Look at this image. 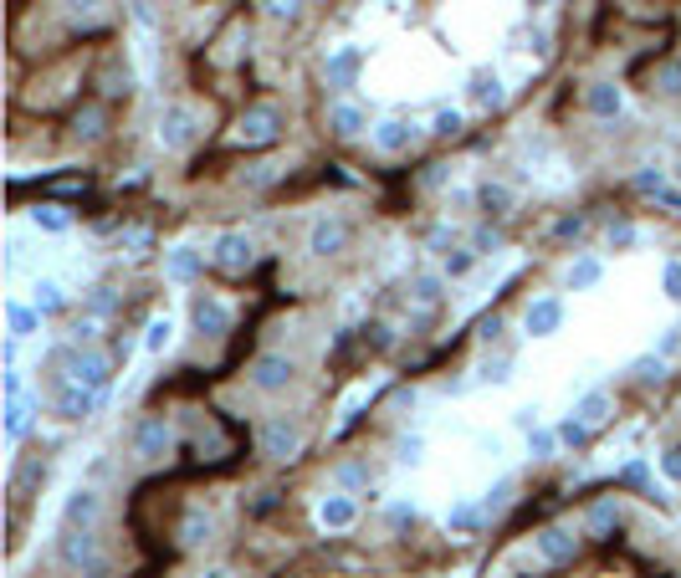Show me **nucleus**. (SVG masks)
<instances>
[{
	"mask_svg": "<svg viewBox=\"0 0 681 578\" xmlns=\"http://www.w3.org/2000/svg\"><path fill=\"white\" fill-rule=\"evenodd\" d=\"M354 522H359L354 492H328V497H318V527H323V532H349Z\"/></svg>",
	"mask_w": 681,
	"mask_h": 578,
	"instance_id": "nucleus-17",
	"label": "nucleus"
},
{
	"mask_svg": "<svg viewBox=\"0 0 681 578\" xmlns=\"http://www.w3.org/2000/svg\"><path fill=\"white\" fill-rule=\"evenodd\" d=\"M461 128H466V113H461V108H441V113L431 118V139H456Z\"/></svg>",
	"mask_w": 681,
	"mask_h": 578,
	"instance_id": "nucleus-37",
	"label": "nucleus"
},
{
	"mask_svg": "<svg viewBox=\"0 0 681 578\" xmlns=\"http://www.w3.org/2000/svg\"><path fill=\"white\" fill-rule=\"evenodd\" d=\"M395 461L400 466H420L425 461V435H405L400 446H395Z\"/></svg>",
	"mask_w": 681,
	"mask_h": 578,
	"instance_id": "nucleus-46",
	"label": "nucleus"
},
{
	"mask_svg": "<svg viewBox=\"0 0 681 578\" xmlns=\"http://www.w3.org/2000/svg\"><path fill=\"white\" fill-rule=\"evenodd\" d=\"M98 399H103V394H93V389H82V384H67V379H62V389H57V420H67V425L88 420V415L98 410Z\"/></svg>",
	"mask_w": 681,
	"mask_h": 578,
	"instance_id": "nucleus-19",
	"label": "nucleus"
},
{
	"mask_svg": "<svg viewBox=\"0 0 681 578\" xmlns=\"http://www.w3.org/2000/svg\"><path fill=\"white\" fill-rule=\"evenodd\" d=\"M333 481H338V486H344V492H349V486L369 481V466H364V461H338V466H333Z\"/></svg>",
	"mask_w": 681,
	"mask_h": 578,
	"instance_id": "nucleus-45",
	"label": "nucleus"
},
{
	"mask_svg": "<svg viewBox=\"0 0 681 578\" xmlns=\"http://www.w3.org/2000/svg\"><path fill=\"white\" fill-rule=\"evenodd\" d=\"M574 415H579L589 430H600V425L615 415V394H610V389H584V394L574 399Z\"/></svg>",
	"mask_w": 681,
	"mask_h": 578,
	"instance_id": "nucleus-22",
	"label": "nucleus"
},
{
	"mask_svg": "<svg viewBox=\"0 0 681 578\" xmlns=\"http://www.w3.org/2000/svg\"><path fill=\"white\" fill-rule=\"evenodd\" d=\"M651 93H661V98H681V57H666V62L651 72Z\"/></svg>",
	"mask_w": 681,
	"mask_h": 578,
	"instance_id": "nucleus-34",
	"label": "nucleus"
},
{
	"mask_svg": "<svg viewBox=\"0 0 681 578\" xmlns=\"http://www.w3.org/2000/svg\"><path fill=\"white\" fill-rule=\"evenodd\" d=\"M57 563L67 573H108V553H103V538H98V527H62L57 532Z\"/></svg>",
	"mask_w": 681,
	"mask_h": 578,
	"instance_id": "nucleus-1",
	"label": "nucleus"
},
{
	"mask_svg": "<svg viewBox=\"0 0 681 578\" xmlns=\"http://www.w3.org/2000/svg\"><path fill=\"white\" fill-rule=\"evenodd\" d=\"M129 451L139 466H159L169 451H175V425H169V415H144L129 435Z\"/></svg>",
	"mask_w": 681,
	"mask_h": 578,
	"instance_id": "nucleus-7",
	"label": "nucleus"
},
{
	"mask_svg": "<svg viewBox=\"0 0 681 578\" xmlns=\"http://www.w3.org/2000/svg\"><path fill=\"white\" fill-rule=\"evenodd\" d=\"M113 307H118L113 287H93V292H88V302H82V313H88V318H98V323H103V318L113 313Z\"/></svg>",
	"mask_w": 681,
	"mask_h": 578,
	"instance_id": "nucleus-40",
	"label": "nucleus"
},
{
	"mask_svg": "<svg viewBox=\"0 0 681 578\" xmlns=\"http://www.w3.org/2000/svg\"><path fill=\"white\" fill-rule=\"evenodd\" d=\"M533 553H538L548 568L574 563V558L584 553V527H574V522H543V527L533 532Z\"/></svg>",
	"mask_w": 681,
	"mask_h": 578,
	"instance_id": "nucleus-5",
	"label": "nucleus"
},
{
	"mask_svg": "<svg viewBox=\"0 0 681 578\" xmlns=\"http://www.w3.org/2000/svg\"><path fill=\"white\" fill-rule=\"evenodd\" d=\"M538 415H543L538 405H523V410H513V430H523V435H533V430H543V425H538Z\"/></svg>",
	"mask_w": 681,
	"mask_h": 578,
	"instance_id": "nucleus-50",
	"label": "nucleus"
},
{
	"mask_svg": "<svg viewBox=\"0 0 681 578\" xmlns=\"http://www.w3.org/2000/svg\"><path fill=\"white\" fill-rule=\"evenodd\" d=\"M159 149L164 154H185L195 139H200V113L190 103H164L159 108Z\"/></svg>",
	"mask_w": 681,
	"mask_h": 578,
	"instance_id": "nucleus-8",
	"label": "nucleus"
},
{
	"mask_svg": "<svg viewBox=\"0 0 681 578\" xmlns=\"http://www.w3.org/2000/svg\"><path fill=\"white\" fill-rule=\"evenodd\" d=\"M169 343H175V323H169L164 313H159V318H149V323H144V353H154V359H159V353H164Z\"/></svg>",
	"mask_w": 681,
	"mask_h": 578,
	"instance_id": "nucleus-36",
	"label": "nucleus"
},
{
	"mask_svg": "<svg viewBox=\"0 0 681 578\" xmlns=\"http://www.w3.org/2000/svg\"><path fill=\"white\" fill-rule=\"evenodd\" d=\"M661 471H666L671 481H681V446H671V451L661 456Z\"/></svg>",
	"mask_w": 681,
	"mask_h": 578,
	"instance_id": "nucleus-56",
	"label": "nucleus"
},
{
	"mask_svg": "<svg viewBox=\"0 0 681 578\" xmlns=\"http://www.w3.org/2000/svg\"><path fill=\"white\" fill-rule=\"evenodd\" d=\"M103 6V0H67V11H77V16H93Z\"/></svg>",
	"mask_w": 681,
	"mask_h": 578,
	"instance_id": "nucleus-59",
	"label": "nucleus"
},
{
	"mask_svg": "<svg viewBox=\"0 0 681 578\" xmlns=\"http://www.w3.org/2000/svg\"><path fill=\"white\" fill-rule=\"evenodd\" d=\"M610 246H615V251L635 246V226H630V220H610Z\"/></svg>",
	"mask_w": 681,
	"mask_h": 578,
	"instance_id": "nucleus-51",
	"label": "nucleus"
},
{
	"mask_svg": "<svg viewBox=\"0 0 681 578\" xmlns=\"http://www.w3.org/2000/svg\"><path fill=\"white\" fill-rule=\"evenodd\" d=\"M513 497H518V476H497L487 492L477 497V507H482V517L492 522V517H502L507 507H513Z\"/></svg>",
	"mask_w": 681,
	"mask_h": 578,
	"instance_id": "nucleus-27",
	"label": "nucleus"
},
{
	"mask_svg": "<svg viewBox=\"0 0 681 578\" xmlns=\"http://www.w3.org/2000/svg\"><path fill=\"white\" fill-rule=\"evenodd\" d=\"M497 333H502V318H487L482 323V343H497Z\"/></svg>",
	"mask_w": 681,
	"mask_h": 578,
	"instance_id": "nucleus-60",
	"label": "nucleus"
},
{
	"mask_svg": "<svg viewBox=\"0 0 681 578\" xmlns=\"http://www.w3.org/2000/svg\"><path fill=\"white\" fill-rule=\"evenodd\" d=\"M180 538H185V548L210 543V517H205V512H190V517H185V527H180Z\"/></svg>",
	"mask_w": 681,
	"mask_h": 578,
	"instance_id": "nucleus-42",
	"label": "nucleus"
},
{
	"mask_svg": "<svg viewBox=\"0 0 681 578\" xmlns=\"http://www.w3.org/2000/svg\"><path fill=\"white\" fill-rule=\"evenodd\" d=\"M369 144H374V154L400 159V154H410L420 144V123H410V118H379L369 128Z\"/></svg>",
	"mask_w": 681,
	"mask_h": 578,
	"instance_id": "nucleus-13",
	"label": "nucleus"
},
{
	"mask_svg": "<svg viewBox=\"0 0 681 578\" xmlns=\"http://www.w3.org/2000/svg\"><path fill=\"white\" fill-rule=\"evenodd\" d=\"M446 527H451V532H477V527H487V517H482V507H477V502H451Z\"/></svg>",
	"mask_w": 681,
	"mask_h": 578,
	"instance_id": "nucleus-35",
	"label": "nucleus"
},
{
	"mask_svg": "<svg viewBox=\"0 0 681 578\" xmlns=\"http://www.w3.org/2000/svg\"><path fill=\"white\" fill-rule=\"evenodd\" d=\"M31 435V399H6V446H21Z\"/></svg>",
	"mask_w": 681,
	"mask_h": 578,
	"instance_id": "nucleus-32",
	"label": "nucleus"
},
{
	"mask_svg": "<svg viewBox=\"0 0 681 578\" xmlns=\"http://www.w3.org/2000/svg\"><path fill=\"white\" fill-rule=\"evenodd\" d=\"M630 374L641 379V384H661L666 379V359H661V353H641V359L630 364Z\"/></svg>",
	"mask_w": 681,
	"mask_h": 578,
	"instance_id": "nucleus-38",
	"label": "nucleus"
},
{
	"mask_svg": "<svg viewBox=\"0 0 681 578\" xmlns=\"http://www.w3.org/2000/svg\"><path fill=\"white\" fill-rule=\"evenodd\" d=\"M584 226H589V220H584V215H564V220H559V226H553V236H564V241L574 236V241H579V236H584Z\"/></svg>",
	"mask_w": 681,
	"mask_h": 578,
	"instance_id": "nucleus-52",
	"label": "nucleus"
},
{
	"mask_svg": "<svg viewBox=\"0 0 681 578\" xmlns=\"http://www.w3.org/2000/svg\"><path fill=\"white\" fill-rule=\"evenodd\" d=\"M661 292L671 302H681V261H666V272H661Z\"/></svg>",
	"mask_w": 681,
	"mask_h": 578,
	"instance_id": "nucleus-49",
	"label": "nucleus"
},
{
	"mask_svg": "<svg viewBox=\"0 0 681 578\" xmlns=\"http://www.w3.org/2000/svg\"><path fill=\"white\" fill-rule=\"evenodd\" d=\"M369 128H374V123H369V113H364L359 103H344V98H338V103L328 108V133H333L338 144L359 139V133H369Z\"/></svg>",
	"mask_w": 681,
	"mask_h": 578,
	"instance_id": "nucleus-18",
	"label": "nucleus"
},
{
	"mask_svg": "<svg viewBox=\"0 0 681 578\" xmlns=\"http://www.w3.org/2000/svg\"><path fill=\"white\" fill-rule=\"evenodd\" d=\"M282 133H287V113H282L277 103H251V108L236 118L231 144H236V149H272Z\"/></svg>",
	"mask_w": 681,
	"mask_h": 578,
	"instance_id": "nucleus-3",
	"label": "nucleus"
},
{
	"mask_svg": "<svg viewBox=\"0 0 681 578\" xmlns=\"http://www.w3.org/2000/svg\"><path fill=\"white\" fill-rule=\"evenodd\" d=\"M446 287H451V282H446L441 272H415V277H410V302H415V307H425V313H431V307H441Z\"/></svg>",
	"mask_w": 681,
	"mask_h": 578,
	"instance_id": "nucleus-28",
	"label": "nucleus"
},
{
	"mask_svg": "<svg viewBox=\"0 0 681 578\" xmlns=\"http://www.w3.org/2000/svg\"><path fill=\"white\" fill-rule=\"evenodd\" d=\"M492 246H497V231H492V220H482V231L472 236V251H477V256H487Z\"/></svg>",
	"mask_w": 681,
	"mask_h": 578,
	"instance_id": "nucleus-53",
	"label": "nucleus"
},
{
	"mask_svg": "<svg viewBox=\"0 0 681 578\" xmlns=\"http://www.w3.org/2000/svg\"><path fill=\"white\" fill-rule=\"evenodd\" d=\"M31 302L41 307V318H57V313H67V287L57 277H36L31 282Z\"/></svg>",
	"mask_w": 681,
	"mask_h": 578,
	"instance_id": "nucleus-30",
	"label": "nucleus"
},
{
	"mask_svg": "<svg viewBox=\"0 0 681 578\" xmlns=\"http://www.w3.org/2000/svg\"><path fill=\"white\" fill-rule=\"evenodd\" d=\"M349 241H354V226L338 210H328V215H318L313 226H308V256H318V261H333V256H344L349 251Z\"/></svg>",
	"mask_w": 681,
	"mask_h": 578,
	"instance_id": "nucleus-9",
	"label": "nucleus"
},
{
	"mask_svg": "<svg viewBox=\"0 0 681 578\" xmlns=\"http://www.w3.org/2000/svg\"><path fill=\"white\" fill-rule=\"evenodd\" d=\"M6 261H11V272H21V266H26V241L21 236H11V256Z\"/></svg>",
	"mask_w": 681,
	"mask_h": 578,
	"instance_id": "nucleus-58",
	"label": "nucleus"
},
{
	"mask_svg": "<svg viewBox=\"0 0 681 578\" xmlns=\"http://www.w3.org/2000/svg\"><path fill=\"white\" fill-rule=\"evenodd\" d=\"M31 226H36L41 236H67V231H72V210L57 205V200H36V205H31Z\"/></svg>",
	"mask_w": 681,
	"mask_h": 578,
	"instance_id": "nucleus-25",
	"label": "nucleus"
},
{
	"mask_svg": "<svg viewBox=\"0 0 681 578\" xmlns=\"http://www.w3.org/2000/svg\"><path fill=\"white\" fill-rule=\"evenodd\" d=\"M6 399H26V374L21 369H6Z\"/></svg>",
	"mask_w": 681,
	"mask_h": 578,
	"instance_id": "nucleus-54",
	"label": "nucleus"
},
{
	"mask_svg": "<svg viewBox=\"0 0 681 578\" xmlns=\"http://www.w3.org/2000/svg\"><path fill=\"white\" fill-rule=\"evenodd\" d=\"M205 578H226V573H205Z\"/></svg>",
	"mask_w": 681,
	"mask_h": 578,
	"instance_id": "nucleus-62",
	"label": "nucleus"
},
{
	"mask_svg": "<svg viewBox=\"0 0 681 578\" xmlns=\"http://www.w3.org/2000/svg\"><path fill=\"white\" fill-rule=\"evenodd\" d=\"M630 190L635 195H666V169H656V164H646L641 174L630 180Z\"/></svg>",
	"mask_w": 681,
	"mask_h": 578,
	"instance_id": "nucleus-39",
	"label": "nucleus"
},
{
	"mask_svg": "<svg viewBox=\"0 0 681 578\" xmlns=\"http://www.w3.org/2000/svg\"><path fill=\"white\" fill-rule=\"evenodd\" d=\"M676 180H681V159H676Z\"/></svg>",
	"mask_w": 681,
	"mask_h": 578,
	"instance_id": "nucleus-63",
	"label": "nucleus"
},
{
	"mask_svg": "<svg viewBox=\"0 0 681 578\" xmlns=\"http://www.w3.org/2000/svg\"><path fill=\"white\" fill-rule=\"evenodd\" d=\"M559 440H564V446H574V451H584L589 446V425L579 415H569V420H559Z\"/></svg>",
	"mask_w": 681,
	"mask_h": 578,
	"instance_id": "nucleus-44",
	"label": "nucleus"
},
{
	"mask_svg": "<svg viewBox=\"0 0 681 578\" xmlns=\"http://www.w3.org/2000/svg\"><path fill=\"white\" fill-rule=\"evenodd\" d=\"M57 364H62V379L67 384H82V389H93V394H108L113 384V353L103 348H57Z\"/></svg>",
	"mask_w": 681,
	"mask_h": 578,
	"instance_id": "nucleus-2",
	"label": "nucleus"
},
{
	"mask_svg": "<svg viewBox=\"0 0 681 578\" xmlns=\"http://www.w3.org/2000/svg\"><path fill=\"white\" fill-rule=\"evenodd\" d=\"M584 538H594V543H610L615 532H620V497L610 492V497H594L589 507H584Z\"/></svg>",
	"mask_w": 681,
	"mask_h": 578,
	"instance_id": "nucleus-15",
	"label": "nucleus"
},
{
	"mask_svg": "<svg viewBox=\"0 0 681 578\" xmlns=\"http://www.w3.org/2000/svg\"><path fill=\"white\" fill-rule=\"evenodd\" d=\"M257 446H262L267 461H297L303 446H308V430H303L297 415H267L262 430H257Z\"/></svg>",
	"mask_w": 681,
	"mask_h": 578,
	"instance_id": "nucleus-4",
	"label": "nucleus"
},
{
	"mask_svg": "<svg viewBox=\"0 0 681 578\" xmlns=\"http://www.w3.org/2000/svg\"><path fill=\"white\" fill-rule=\"evenodd\" d=\"M236 323V307L221 297V292H210V287H195L190 292V328L200 338H226Z\"/></svg>",
	"mask_w": 681,
	"mask_h": 578,
	"instance_id": "nucleus-6",
	"label": "nucleus"
},
{
	"mask_svg": "<svg viewBox=\"0 0 681 578\" xmlns=\"http://www.w3.org/2000/svg\"><path fill=\"white\" fill-rule=\"evenodd\" d=\"M246 384L257 394H287L297 384V364L287 359V353H257L251 369H246Z\"/></svg>",
	"mask_w": 681,
	"mask_h": 578,
	"instance_id": "nucleus-10",
	"label": "nucleus"
},
{
	"mask_svg": "<svg viewBox=\"0 0 681 578\" xmlns=\"http://www.w3.org/2000/svg\"><path fill=\"white\" fill-rule=\"evenodd\" d=\"M103 133H108V108H103V103L77 108V118H72V139H82V144H98Z\"/></svg>",
	"mask_w": 681,
	"mask_h": 578,
	"instance_id": "nucleus-29",
	"label": "nucleus"
},
{
	"mask_svg": "<svg viewBox=\"0 0 681 578\" xmlns=\"http://www.w3.org/2000/svg\"><path fill=\"white\" fill-rule=\"evenodd\" d=\"M600 282H605V261L600 256H574L569 261V272H564L569 292H589V287H600Z\"/></svg>",
	"mask_w": 681,
	"mask_h": 578,
	"instance_id": "nucleus-26",
	"label": "nucleus"
},
{
	"mask_svg": "<svg viewBox=\"0 0 681 578\" xmlns=\"http://www.w3.org/2000/svg\"><path fill=\"white\" fill-rule=\"evenodd\" d=\"M415 517H420L415 502H390V507H385V522H390V527H415Z\"/></svg>",
	"mask_w": 681,
	"mask_h": 578,
	"instance_id": "nucleus-48",
	"label": "nucleus"
},
{
	"mask_svg": "<svg viewBox=\"0 0 681 578\" xmlns=\"http://www.w3.org/2000/svg\"><path fill=\"white\" fill-rule=\"evenodd\" d=\"M548 6V0H528V11H543Z\"/></svg>",
	"mask_w": 681,
	"mask_h": 578,
	"instance_id": "nucleus-61",
	"label": "nucleus"
},
{
	"mask_svg": "<svg viewBox=\"0 0 681 578\" xmlns=\"http://www.w3.org/2000/svg\"><path fill=\"white\" fill-rule=\"evenodd\" d=\"M103 522V492L98 486H72L62 502V527H98Z\"/></svg>",
	"mask_w": 681,
	"mask_h": 578,
	"instance_id": "nucleus-14",
	"label": "nucleus"
},
{
	"mask_svg": "<svg viewBox=\"0 0 681 578\" xmlns=\"http://www.w3.org/2000/svg\"><path fill=\"white\" fill-rule=\"evenodd\" d=\"M564 318H569V307H564L559 292L528 297V307H523V333H528V338H553V333H564Z\"/></svg>",
	"mask_w": 681,
	"mask_h": 578,
	"instance_id": "nucleus-12",
	"label": "nucleus"
},
{
	"mask_svg": "<svg viewBox=\"0 0 681 578\" xmlns=\"http://www.w3.org/2000/svg\"><path fill=\"white\" fill-rule=\"evenodd\" d=\"M472 103H477V108H502V103H507L497 72H477V77H472Z\"/></svg>",
	"mask_w": 681,
	"mask_h": 578,
	"instance_id": "nucleus-33",
	"label": "nucleus"
},
{
	"mask_svg": "<svg viewBox=\"0 0 681 578\" xmlns=\"http://www.w3.org/2000/svg\"><path fill=\"white\" fill-rule=\"evenodd\" d=\"M625 481H630V486H646V481H651L646 461H630V466H625Z\"/></svg>",
	"mask_w": 681,
	"mask_h": 578,
	"instance_id": "nucleus-57",
	"label": "nucleus"
},
{
	"mask_svg": "<svg viewBox=\"0 0 681 578\" xmlns=\"http://www.w3.org/2000/svg\"><path fill=\"white\" fill-rule=\"evenodd\" d=\"M6 328H11L16 343H21V338H36V333H41V307H36V302H21V297H6Z\"/></svg>",
	"mask_w": 681,
	"mask_h": 578,
	"instance_id": "nucleus-24",
	"label": "nucleus"
},
{
	"mask_svg": "<svg viewBox=\"0 0 681 578\" xmlns=\"http://www.w3.org/2000/svg\"><path fill=\"white\" fill-rule=\"evenodd\" d=\"M584 113L589 118H600V123H615L625 113V93H620V82L600 77V82H589L584 87Z\"/></svg>",
	"mask_w": 681,
	"mask_h": 578,
	"instance_id": "nucleus-16",
	"label": "nucleus"
},
{
	"mask_svg": "<svg viewBox=\"0 0 681 578\" xmlns=\"http://www.w3.org/2000/svg\"><path fill=\"white\" fill-rule=\"evenodd\" d=\"M676 348H681V323L661 333V348H656V353H661V359H671V353H676Z\"/></svg>",
	"mask_w": 681,
	"mask_h": 578,
	"instance_id": "nucleus-55",
	"label": "nucleus"
},
{
	"mask_svg": "<svg viewBox=\"0 0 681 578\" xmlns=\"http://www.w3.org/2000/svg\"><path fill=\"white\" fill-rule=\"evenodd\" d=\"M477 261H482V256H477L472 246H451V251H441V277H446V282H461V277L477 272Z\"/></svg>",
	"mask_w": 681,
	"mask_h": 578,
	"instance_id": "nucleus-31",
	"label": "nucleus"
},
{
	"mask_svg": "<svg viewBox=\"0 0 681 578\" xmlns=\"http://www.w3.org/2000/svg\"><path fill=\"white\" fill-rule=\"evenodd\" d=\"M251 261H257V241H251L246 231H221L216 241H210V266H216V272L241 277V272H251Z\"/></svg>",
	"mask_w": 681,
	"mask_h": 578,
	"instance_id": "nucleus-11",
	"label": "nucleus"
},
{
	"mask_svg": "<svg viewBox=\"0 0 681 578\" xmlns=\"http://www.w3.org/2000/svg\"><path fill=\"white\" fill-rule=\"evenodd\" d=\"M553 451H559V430H533L528 435V456L533 461H548Z\"/></svg>",
	"mask_w": 681,
	"mask_h": 578,
	"instance_id": "nucleus-43",
	"label": "nucleus"
},
{
	"mask_svg": "<svg viewBox=\"0 0 681 578\" xmlns=\"http://www.w3.org/2000/svg\"><path fill=\"white\" fill-rule=\"evenodd\" d=\"M262 16L277 21V26H287V21L303 16V0H262Z\"/></svg>",
	"mask_w": 681,
	"mask_h": 578,
	"instance_id": "nucleus-41",
	"label": "nucleus"
},
{
	"mask_svg": "<svg viewBox=\"0 0 681 578\" xmlns=\"http://www.w3.org/2000/svg\"><path fill=\"white\" fill-rule=\"evenodd\" d=\"M513 205H518V195H513V185H507V180H482L477 185L482 220H507V215H513Z\"/></svg>",
	"mask_w": 681,
	"mask_h": 578,
	"instance_id": "nucleus-20",
	"label": "nucleus"
},
{
	"mask_svg": "<svg viewBox=\"0 0 681 578\" xmlns=\"http://www.w3.org/2000/svg\"><path fill=\"white\" fill-rule=\"evenodd\" d=\"M205 261H210L205 251H195V246H175V251L164 256V277H169V282H190V287H195V282L205 277Z\"/></svg>",
	"mask_w": 681,
	"mask_h": 578,
	"instance_id": "nucleus-21",
	"label": "nucleus"
},
{
	"mask_svg": "<svg viewBox=\"0 0 681 578\" xmlns=\"http://www.w3.org/2000/svg\"><path fill=\"white\" fill-rule=\"evenodd\" d=\"M482 384H513V359H487L482 364Z\"/></svg>",
	"mask_w": 681,
	"mask_h": 578,
	"instance_id": "nucleus-47",
	"label": "nucleus"
},
{
	"mask_svg": "<svg viewBox=\"0 0 681 578\" xmlns=\"http://www.w3.org/2000/svg\"><path fill=\"white\" fill-rule=\"evenodd\" d=\"M359 47H338L328 62H323V77H328V87L333 93H344V87H354V77H359Z\"/></svg>",
	"mask_w": 681,
	"mask_h": 578,
	"instance_id": "nucleus-23",
	"label": "nucleus"
}]
</instances>
